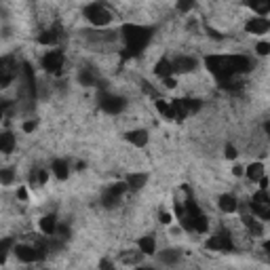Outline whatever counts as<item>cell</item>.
Masks as SVG:
<instances>
[{
    "instance_id": "6da1fadb",
    "label": "cell",
    "mask_w": 270,
    "mask_h": 270,
    "mask_svg": "<svg viewBox=\"0 0 270 270\" xmlns=\"http://www.w3.org/2000/svg\"><path fill=\"white\" fill-rule=\"evenodd\" d=\"M154 34V27L150 26H137V24H125L120 27V36L125 40V51H123V59L135 57V55L144 53L146 47L150 45Z\"/></svg>"
},
{
    "instance_id": "7a4b0ae2",
    "label": "cell",
    "mask_w": 270,
    "mask_h": 270,
    "mask_svg": "<svg viewBox=\"0 0 270 270\" xmlns=\"http://www.w3.org/2000/svg\"><path fill=\"white\" fill-rule=\"evenodd\" d=\"M205 66L217 78V82L224 89H232V81L237 76V72H234V55H207Z\"/></svg>"
},
{
    "instance_id": "3957f363",
    "label": "cell",
    "mask_w": 270,
    "mask_h": 270,
    "mask_svg": "<svg viewBox=\"0 0 270 270\" xmlns=\"http://www.w3.org/2000/svg\"><path fill=\"white\" fill-rule=\"evenodd\" d=\"M47 241V239H45ZM45 241L38 239L34 245H15V255L17 260L26 262V264H32V262H40L47 258V245Z\"/></svg>"
},
{
    "instance_id": "277c9868",
    "label": "cell",
    "mask_w": 270,
    "mask_h": 270,
    "mask_svg": "<svg viewBox=\"0 0 270 270\" xmlns=\"http://www.w3.org/2000/svg\"><path fill=\"white\" fill-rule=\"evenodd\" d=\"M84 17H87L91 24L97 26V27H104V26H108L110 21H112V13L106 9V6L102 2H91L84 6Z\"/></svg>"
},
{
    "instance_id": "5b68a950",
    "label": "cell",
    "mask_w": 270,
    "mask_h": 270,
    "mask_svg": "<svg viewBox=\"0 0 270 270\" xmlns=\"http://www.w3.org/2000/svg\"><path fill=\"white\" fill-rule=\"evenodd\" d=\"M125 97L114 95V93H102L99 95V108H102L106 114H120L125 110Z\"/></svg>"
},
{
    "instance_id": "8992f818",
    "label": "cell",
    "mask_w": 270,
    "mask_h": 270,
    "mask_svg": "<svg viewBox=\"0 0 270 270\" xmlns=\"http://www.w3.org/2000/svg\"><path fill=\"white\" fill-rule=\"evenodd\" d=\"M207 249L211 251H232L234 249V243H232V237L228 230H217L213 237L207 241Z\"/></svg>"
},
{
    "instance_id": "52a82bcc",
    "label": "cell",
    "mask_w": 270,
    "mask_h": 270,
    "mask_svg": "<svg viewBox=\"0 0 270 270\" xmlns=\"http://www.w3.org/2000/svg\"><path fill=\"white\" fill-rule=\"evenodd\" d=\"M63 61H66V57H63V53L61 51H49L45 57H42V68L47 70L49 74H61V70H63Z\"/></svg>"
},
{
    "instance_id": "ba28073f",
    "label": "cell",
    "mask_w": 270,
    "mask_h": 270,
    "mask_svg": "<svg viewBox=\"0 0 270 270\" xmlns=\"http://www.w3.org/2000/svg\"><path fill=\"white\" fill-rule=\"evenodd\" d=\"M17 76V66L13 57H0V87H9Z\"/></svg>"
},
{
    "instance_id": "9c48e42d",
    "label": "cell",
    "mask_w": 270,
    "mask_h": 270,
    "mask_svg": "<svg viewBox=\"0 0 270 270\" xmlns=\"http://www.w3.org/2000/svg\"><path fill=\"white\" fill-rule=\"evenodd\" d=\"M245 30L249 34H266L270 30V21L266 17H251L245 24Z\"/></svg>"
},
{
    "instance_id": "30bf717a",
    "label": "cell",
    "mask_w": 270,
    "mask_h": 270,
    "mask_svg": "<svg viewBox=\"0 0 270 270\" xmlns=\"http://www.w3.org/2000/svg\"><path fill=\"white\" fill-rule=\"evenodd\" d=\"M171 68H173V72H177V74L192 72V70L196 68V59H192V57H177L175 61H171Z\"/></svg>"
},
{
    "instance_id": "8fae6325",
    "label": "cell",
    "mask_w": 270,
    "mask_h": 270,
    "mask_svg": "<svg viewBox=\"0 0 270 270\" xmlns=\"http://www.w3.org/2000/svg\"><path fill=\"white\" fill-rule=\"evenodd\" d=\"M57 217L53 216V213H49V216H45L40 219V230L45 237H55V230H57Z\"/></svg>"
},
{
    "instance_id": "7c38bea8",
    "label": "cell",
    "mask_w": 270,
    "mask_h": 270,
    "mask_svg": "<svg viewBox=\"0 0 270 270\" xmlns=\"http://www.w3.org/2000/svg\"><path fill=\"white\" fill-rule=\"evenodd\" d=\"M15 135H13L11 131H2L0 133V152L2 154H11L13 150H15Z\"/></svg>"
},
{
    "instance_id": "4fadbf2b",
    "label": "cell",
    "mask_w": 270,
    "mask_h": 270,
    "mask_svg": "<svg viewBox=\"0 0 270 270\" xmlns=\"http://www.w3.org/2000/svg\"><path fill=\"white\" fill-rule=\"evenodd\" d=\"M51 171H53V175L57 177V180H61V182L68 180V175H70V165H68V161H63V159L53 161Z\"/></svg>"
},
{
    "instance_id": "5bb4252c",
    "label": "cell",
    "mask_w": 270,
    "mask_h": 270,
    "mask_svg": "<svg viewBox=\"0 0 270 270\" xmlns=\"http://www.w3.org/2000/svg\"><path fill=\"white\" fill-rule=\"evenodd\" d=\"M154 74H156V76H161L162 81L171 76V74H173L171 59H169V57H162V59H159V61H156V66H154Z\"/></svg>"
},
{
    "instance_id": "9a60e30c",
    "label": "cell",
    "mask_w": 270,
    "mask_h": 270,
    "mask_svg": "<svg viewBox=\"0 0 270 270\" xmlns=\"http://www.w3.org/2000/svg\"><path fill=\"white\" fill-rule=\"evenodd\" d=\"M217 205H219V209H222L224 213H234L239 209V201L232 194H222L217 198Z\"/></svg>"
},
{
    "instance_id": "2e32d148",
    "label": "cell",
    "mask_w": 270,
    "mask_h": 270,
    "mask_svg": "<svg viewBox=\"0 0 270 270\" xmlns=\"http://www.w3.org/2000/svg\"><path fill=\"white\" fill-rule=\"evenodd\" d=\"M148 182V173H129L127 175V188H133V190H141Z\"/></svg>"
},
{
    "instance_id": "e0dca14e",
    "label": "cell",
    "mask_w": 270,
    "mask_h": 270,
    "mask_svg": "<svg viewBox=\"0 0 270 270\" xmlns=\"http://www.w3.org/2000/svg\"><path fill=\"white\" fill-rule=\"evenodd\" d=\"M127 141H131V144L137 146V148H144L148 144V131H144V129L129 131V133H127Z\"/></svg>"
},
{
    "instance_id": "ac0fdd59",
    "label": "cell",
    "mask_w": 270,
    "mask_h": 270,
    "mask_svg": "<svg viewBox=\"0 0 270 270\" xmlns=\"http://www.w3.org/2000/svg\"><path fill=\"white\" fill-rule=\"evenodd\" d=\"M137 245H139V251L144 253V255H152L156 251V241L152 234H148V237H141L137 241Z\"/></svg>"
},
{
    "instance_id": "d6986e66",
    "label": "cell",
    "mask_w": 270,
    "mask_h": 270,
    "mask_svg": "<svg viewBox=\"0 0 270 270\" xmlns=\"http://www.w3.org/2000/svg\"><path fill=\"white\" fill-rule=\"evenodd\" d=\"M249 209H251V213H253L255 217H260V219H270V205L251 201V203H249Z\"/></svg>"
},
{
    "instance_id": "ffe728a7",
    "label": "cell",
    "mask_w": 270,
    "mask_h": 270,
    "mask_svg": "<svg viewBox=\"0 0 270 270\" xmlns=\"http://www.w3.org/2000/svg\"><path fill=\"white\" fill-rule=\"evenodd\" d=\"M78 81H81V84H84V87H93V84H97V74L91 68H82L81 72H78Z\"/></svg>"
},
{
    "instance_id": "44dd1931",
    "label": "cell",
    "mask_w": 270,
    "mask_h": 270,
    "mask_svg": "<svg viewBox=\"0 0 270 270\" xmlns=\"http://www.w3.org/2000/svg\"><path fill=\"white\" fill-rule=\"evenodd\" d=\"M245 175L249 177L251 182H260L262 177H264V165H262V162H251V165L245 169Z\"/></svg>"
},
{
    "instance_id": "7402d4cb",
    "label": "cell",
    "mask_w": 270,
    "mask_h": 270,
    "mask_svg": "<svg viewBox=\"0 0 270 270\" xmlns=\"http://www.w3.org/2000/svg\"><path fill=\"white\" fill-rule=\"evenodd\" d=\"M57 40H59V30H47V32H42L40 36H38V42L40 45H45V47H53V45H57Z\"/></svg>"
},
{
    "instance_id": "603a6c76",
    "label": "cell",
    "mask_w": 270,
    "mask_h": 270,
    "mask_svg": "<svg viewBox=\"0 0 270 270\" xmlns=\"http://www.w3.org/2000/svg\"><path fill=\"white\" fill-rule=\"evenodd\" d=\"M171 108H173L175 120H184V118H186V116L190 114L188 108H186V102H184V99H173V102H171Z\"/></svg>"
},
{
    "instance_id": "cb8c5ba5",
    "label": "cell",
    "mask_w": 270,
    "mask_h": 270,
    "mask_svg": "<svg viewBox=\"0 0 270 270\" xmlns=\"http://www.w3.org/2000/svg\"><path fill=\"white\" fill-rule=\"evenodd\" d=\"M156 110L161 112L162 116H165L167 120H175V114H173V108H171V104L165 102V99H156Z\"/></svg>"
},
{
    "instance_id": "d4e9b609",
    "label": "cell",
    "mask_w": 270,
    "mask_h": 270,
    "mask_svg": "<svg viewBox=\"0 0 270 270\" xmlns=\"http://www.w3.org/2000/svg\"><path fill=\"white\" fill-rule=\"evenodd\" d=\"M159 258H161L162 264H169V266H171V264H175V262H180L182 253L177 251V249H165V251H161Z\"/></svg>"
},
{
    "instance_id": "484cf974",
    "label": "cell",
    "mask_w": 270,
    "mask_h": 270,
    "mask_svg": "<svg viewBox=\"0 0 270 270\" xmlns=\"http://www.w3.org/2000/svg\"><path fill=\"white\" fill-rule=\"evenodd\" d=\"M13 247H15V241L13 239H0V264H4L6 262Z\"/></svg>"
},
{
    "instance_id": "4316f807",
    "label": "cell",
    "mask_w": 270,
    "mask_h": 270,
    "mask_svg": "<svg viewBox=\"0 0 270 270\" xmlns=\"http://www.w3.org/2000/svg\"><path fill=\"white\" fill-rule=\"evenodd\" d=\"M243 224L247 226V228H249V232H251V234H255V237H260V234H262V224H260L255 217H251V216H245V217H243Z\"/></svg>"
},
{
    "instance_id": "83f0119b",
    "label": "cell",
    "mask_w": 270,
    "mask_h": 270,
    "mask_svg": "<svg viewBox=\"0 0 270 270\" xmlns=\"http://www.w3.org/2000/svg\"><path fill=\"white\" fill-rule=\"evenodd\" d=\"M118 201H120V196L112 194L110 190H106V192H104V196H102V205H104L106 209H112V207H116V205H118Z\"/></svg>"
},
{
    "instance_id": "f1b7e54d",
    "label": "cell",
    "mask_w": 270,
    "mask_h": 270,
    "mask_svg": "<svg viewBox=\"0 0 270 270\" xmlns=\"http://www.w3.org/2000/svg\"><path fill=\"white\" fill-rule=\"evenodd\" d=\"M15 180V171L13 169H0V184H4V186H9Z\"/></svg>"
},
{
    "instance_id": "f546056e",
    "label": "cell",
    "mask_w": 270,
    "mask_h": 270,
    "mask_svg": "<svg viewBox=\"0 0 270 270\" xmlns=\"http://www.w3.org/2000/svg\"><path fill=\"white\" fill-rule=\"evenodd\" d=\"M184 102H186L188 112H198V108H201V102H198V99H184Z\"/></svg>"
},
{
    "instance_id": "4dcf8cb0",
    "label": "cell",
    "mask_w": 270,
    "mask_h": 270,
    "mask_svg": "<svg viewBox=\"0 0 270 270\" xmlns=\"http://www.w3.org/2000/svg\"><path fill=\"white\" fill-rule=\"evenodd\" d=\"M21 129H24L26 133H34L36 131V120H26V123L21 125Z\"/></svg>"
},
{
    "instance_id": "1f68e13d",
    "label": "cell",
    "mask_w": 270,
    "mask_h": 270,
    "mask_svg": "<svg viewBox=\"0 0 270 270\" xmlns=\"http://www.w3.org/2000/svg\"><path fill=\"white\" fill-rule=\"evenodd\" d=\"M239 156V152H237V148H234L232 144H228L226 146V159H230V161H234Z\"/></svg>"
},
{
    "instance_id": "d6a6232c",
    "label": "cell",
    "mask_w": 270,
    "mask_h": 270,
    "mask_svg": "<svg viewBox=\"0 0 270 270\" xmlns=\"http://www.w3.org/2000/svg\"><path fill=\"white\" fill-rule=\"evenodd\" d=\"M159 219H161V224H171L173 222V216H171V213H167V211H161L159 213Z\"/></svg>"
},
{
    "instance_id": "836d02e7",
    "label": "cell",
    "mask_w": 270,
    "mask_h": 270,
    "mask_svg": "<svg viewBox=\"0 0 270 270\" xmlns=\"http://www.w3.org/2000/svg\"><path fill=\"white\" fill-rule=\"evenodd\" d=\"M192 6H194V2H184V0H182V2H177V11L188 13L190 9H192Z\"/></svg>"
},
{
    "instance_id": "e575fe53",
    "label": "cell",
    "mask_w": 270,
    "mask_h": 270,
    "mask_svg": "<svg viewBox=\"0 0 270 270\" xmlns=\"http://www.w3.org/2000/svg\"><path fill=\"white\" fill-rule=\"evenodd\" d=\"M255 49H258L260 55H268V53H270V45H268V42H260V45L255 47Z\"/></svg>"
},
{
    "instance_id": "d590c367",
    "label": "cell",
    "mask_w": 270,
    "mask_h": 270,
    "mask_svg": "<svg viewBox=\"0 0 270 270\" xmlns=\"http://www.w3.org/2000/svg\"><path fill=\"white\" fill-rule=\"evenodd\" d=\"M99 270H114V264H112V262L110 260H102V262H99Z\"/></svg>"
},
{
    "instance_id": "8d00e7d4",
    "label": "cell",
    "mask_w": 270,
    "mask_h": 270,
    "mask_svg": "<svg viewBox=\"0 0 270 270\" xmlns=\"http://www.w3.org/2000/svg\"><path fill=\"white\" fill-rule=\"evenodd\" d=\"M232 173L237 175V177H241V175H245V167L243 165H234V169H232Z\"/></svg>"
},
{
    "instance_id": "74e56055",
    "label": "cell",
    "mask_w": 270,
    "mask_h": 270,
    "mask_svg": "<svg viewBox=\"0 0 270 270\" xmlns=\"http://www.w3.org/2000/svg\"><path fill=\"white\" fill-rule=\"evenodd\" d=\"M162 82H165V87H169V89H173V87H175V78H173V76L165 78V81H162Z\"/></svg>"
},
{
    "instance_id": "f35d334b",
    "label": "cell",
    "mask_w": 270,
    "mask_h": 270,
    "mask_svg": "<svg viewBox=\"0 0 270 270\" xmlns=\"http://www.w3.org/2000/svg\"><path fill=\"white\" fill-rule=\"evenodd\" d=\"M260 190H268V180H266V175L260 180Z\"/></svg>"
},
{
    "instance_id": "ab89813d",
    "label": "cell",
    "mask_w": 270,
    "mask_h": 270,
    "mask_svg": "<svg viewBox=\"0 0 270 270\" xmlns=\"http://www.w3.org/2000/svg\"><path fill=\"white\" fill-rule=\"evenodd\" d=\"M17 196L21 198V201H26V198H27V192H26V188H19V190H17Z\"/></svg>"
},
{
    "instance_id": "60d3db41",
    "label": "cell",
    "mask_w": 270,
    "mask_h": 270,
    "mask_svg": "<svg viewBox=\"0 0 270 270\" xmlns=\"http://www.w3.org/2000/svg\"><path fill=\"white\" fill-rule=\"evenodd\" d=\"M0 118H2V106H0Z\"/></svg>"
},
{
    "instance_id": "b9f144b4",
    "label": "cell",
    "mask_w": 270,
    "mask_h": 270,
    "mask_svg": "<svg viewBox=\"0 0 270 270\" xmlns=\"http://www.w3.org/2000/svg\"><path fill=\"white\" fill-rule=\"evenodd\" d=\"M135 270H150V268H135Z\"/></svg>"
}]
</instances>
